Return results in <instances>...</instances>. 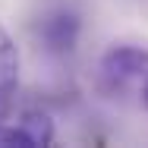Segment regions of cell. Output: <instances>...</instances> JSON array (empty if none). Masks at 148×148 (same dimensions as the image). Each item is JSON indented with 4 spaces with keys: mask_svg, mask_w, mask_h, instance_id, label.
Masks as SVG:
<instances>
[{
    "mask_svg": "<svg viewBox=\"0 0 148 148\" xmlns=\"http://www.w3.org/2000/svg\"><path fill=\"white\" fill-rule=\"evenodd\" d=\"M148 76V47L145 44H114L101 57V85L107 91H123L132 82Z\"/></svg>",
    "mask_w": 148,
    "mask_h": 148,
    "instance_id": "1",
    "label": "cell"
},
{
    "mask_svg": "<svg viewBox=\"0 0 148 148\" xmlns=\"http://www.w3.org/2000/svg\"><path fill=\"white\" fill-rule=\"evenodd\" d=\"M76 38H79V19H76V13H69V10H57V13H51V16L41 22V41H44V47L54 51V54L73 51V47H76Z\"/></svg>",
    "mask_w": 148,
    "mask_h": 148,
    "instance_id": "2",
    "label": "cell"
},
{
    "mask_svg": "<svg viewBox=\"0 0 148 148\" xmlns=\"http://www.w3.org/2000/svg\"><path fill=\"white\" fill-rule=\"evenodd\" d=\"M16 85H19V51L6 29L0 25V104L16 91Z\"/></svg>",
    "mask_w": 148,
    "mask_h": 148,
    "instance_id": "3",
    "label": "cell"
},
{
    "mask_svg": "<svg viewBox=\"0 0 148 148\" xmlns=\"http://www.w3.org/2000/svg\"><path fill=\"white\" fill-rule=\"evenodd\" d=\"M19 126L25 129V136L32 139V148L38 145H51L54 142V123L47 114H38V110H29L19 117Z\"/></svg>",
    "mask_w": 148,
    "mask_h": 148,
    "instance_id": "4",
    "label": "cell"
},
{
    "mask_svg": "<svg viewBox=\"0 0 148 148\" xmlns=\"http://www.w3.org/2000/svg\"><path fill=\"white\" fill-rule=\"evenodd\" d=\"M32 148V139L25 136V129L19 126V123H13V126H6V123H0V148Z\"/></svg>",
    "mask_w": 148,
    "mask_h": 148,
    "instance_id": "5",
    "label": "cell"
},
{
    "mask_svg": "<svg viewBox=\"0 0 148 148\" xmlns=\"http://www.w3.org/2000/svg\"><path fill=\"white\" fill-rule=\"evenodd\" d=\"M139 85H142V104H145V107H148V76H145V79H142V82H139Z\"/></svg>",
    "mask_w": 148,
    "mask_h": 148,
    "instance_id": "6",
    "label": "cell"
}]
</instances>
